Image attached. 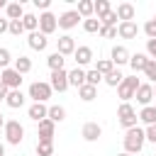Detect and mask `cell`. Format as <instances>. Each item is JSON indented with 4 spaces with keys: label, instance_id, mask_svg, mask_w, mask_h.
<instances>
[{
    "label": "cell",
    "instance_id": "obj_18",
    "mask_svg": "<svg viewBox=\"0 0 156 156\" xmlns=\"http://www.w3.org/2000/svg\"><path fill=\"white\" fill-rule=\"evenodd\" d=\"M46 115H49L46 102H32V105H29V110H27V117H29V119H34L37 124H39L41 119H46Z\"/></svg>",
    "mask_w": 156,
    "mask_h": 156
},
{
    "label": "cell",
    "instance_id": "obj_33",
    "mask_svg": "<svg viewBox=\"0 0 156 156\" xmlns=\"http://www.w3.org/2000/svg\"><path fill=\"white\" fill-rule=\"evenodd\" d=\"M112 68H115V63H112L110 58H98V63H95V71H98L102 78H105V76H107Z\"/></svg>",
    "mask_w": 156,
    "mask_h": 156
},
{
    "label": "cell",
    "instance_id": "obj_46",
    "mask_svg": "<svg viewBox=\"0 0 156 156\" xmlns=\"http://www.w3.org/2000/svg\"><path fill=\"white\" fill-rule=\"evenodd\" d=\"M7 24H10V22H7L5 17H0V34H5V32H7Z\"/></svg>",
    "mask_w": 156,
    "mask_h": 156
},
{
    "label": "cell",
    "instance_id": "obj_19",
    "mask_svg": "<svg viewBox=\"0 0 156 156\" xmlns=\"http://www.w3.org/2000/svg\"><path fill=\"white\" fill-rule=\"evenodd\" d=\"M115 15H117V20H119V22H132V20H134V15H136V10H134V5H132V2H119V5H117V10H115Z\"/></svg>",
    "mask_w": 156,
    "mask_h": 156
},
{
    "label": "cell",
    "instance_id": "obj_45",
    "mask_svg": "<svg viewBox=\"0 0 156 156\" xmlns=\"http://www.w3.org/2000/svg\"><path fill=\"white\" fill-rule=\"evenodd\" d=\"M49 5H51V0H34V7H39L41 12H49Z\"/></svg>",
    "mask_w": 156,
    "mask_h": 156
},
{
    "label": "cell",
    "instance_id": "obj_48",
    "mask_svg": "<svg viewBox=\"0 0 156 156\" xmlns=\"http://www.w3.org/2000/svg\"><path fill=\"white\" fill-rule=\"evenodd\" d=\"M0 156H5V144L0 141Z\"/></svg>",
    "mask_w": 156,
    "mask_h": 156
},
{
    "label": "cell",
    "instance_id": "obj_35",
    "mask_svg": "<svg viewBox=\"0 0 156 156\" xmlns=\"http://www.w3.org/2000/svg\"><path fill=\"white\" fill-rule=\"evenodd\" d=\"M141 73H144V78H149V83H151V85H156V61H151V58H149V63H146V68H144Z\"/></svg>",
    "mask_w": 156,
    "mask_h": 156
},
{
    "label": "cell",
    "instance_id": "obj_27",
    "mask_svg": "<svg viewBox=\"0 0 156 156\" xmlns=\"http://www.w3.org/2000/svg\"><path fill=\"white\" fill-rule=\"evenodd\" d=\"M22 27H24V32H37L39 29V17L34 15V12H24V17H22Z\"/></svg>",
    "mask_w": 156,
    "mask_h": 156
},
{
    "label": "cell",
    "instance_id": "obj_21",
    "mask_svg": "<svg viewBox=\"0 0 156 156\" xmlns=\"http://www.w3.org/2000/svg\"><path fill=\"white\" fill-rule=\"evenodd\" d=\"M22 17H24L22 2H7V7H5V20L12 22V20H22Z\"/></svg>",
    "mask_w": 156,
    "mask_h": 156
},
{
    "label": "cell",
    "instance_id": "obj_7",
    "mask_svg": "<svg viewBox=\"0 0 156 156\" xmlns=\"http://www.w3.org/2000/svg\"><path fill=\"white\" fill-rule=\"evenodd\" d=\"M58 17L54 15V12H41L39 15V32L44 34V37H49V34H54L56 29H58V22H56Z\"/></svg>",
    "mask_w": 156,
    "mask_h": 156
},
{
    "label": "cell",
    "instance_id": "obj_53",
    "mask_svg": "<svg viewBox=\"0 0 156 156\" xmlns=\"http://www.w3.org/2000/svg\"><path fill=\"white\" fill-rule=\"evenodd\" d=\"M154 156H156V144H154Z\"/></svg>",
    "mask_w": 156,
    "mask_h": 156
},
{
    "label": "cell",
    "instance_id": "obj_17",
    "mask_svg": "<svg viewBox=\"0 0 156 156\" xmlns=\"http://www.w3.org/2000/svg\"><path fill=\"white\" fill-rule=\"evenodd\" d=\"M73 58H76V66L78 68H83V66H88L90 61H93V49L90 46H76V51H73Z\"/></svg>",
    "mask_w": 156,
    "mask_h": 156
},
{
    "label": "cell",
    "instance_id": "obj_13",
    "mask_svg": "<svg viewBox=\"0 0 156 156\" xmlns=\"http://www.w3.org/2000/svg\"><path fill=\"white\" fill-rule=\"evenodd\" d=\"M134 98H136V102H139L141 107L151 105V100H154V85H151V83H139V88H136Z\"/></svg>",
    "mask_w": 156,
    "mask_h": 156
},
{
    "label": "cell",
    "instance_id": "obj_38",
    "mask_svg": "<svg viewBox=\"0 0 156 156\" xmlns=\"http://www.w3.org/2000/svg\"><path fill=\"white\" fill-rule=\"evenodd\" d=\"M37 156H54V144H49V141H37Z\"/></svg>",
    "mask_w": 156,
    "mask_h": 156
},
{
    "label": "cell",
    "instance_id": "obj_40",
    "mask_svg": "<svg viewBox=\"0 0 156 156\" xmlns=\"http://www.w3.org/2000/svg\"><path fill=\"white\" fill-rule=\"evenodd\" d=\"M141 29H144V34H146L149 39H156V20H154V17H151V20H146Z\"/></svg>",
    "mask_w": 156,
    "mask_h": 156
},
{
    "label": "cell",
    "instance_id": "obj_42",
    "mask_svg": "<svg viewBox=\"0 0 156 156\" xmlns=\"http://www.w3.org/2000/svg\"><path fill=\"white\" fill-rule=\"evenodd\" d=\"M102 39H115L117 37V27H100V32H98Z\"/></svg>",
    "mask_w": 156,
    "mask_h": 156
},
{
    "label": "cell",
    "instance_id": "obj_31",
    "mask_svg": "<svg viewBox=\"0 0 156 156\" xmlns=\"http://www.w3.org/2000/svg\"><path fill=\"white\" fill-rule=\"evenodd\" d=\"M76 12H78L83 20H90V17H93V0H78Z\"/></svg>",
    "mask_w": 156,
    "mask_h": 156
},
{
    "label": "cell",
    "instance_id": "obj_37",
    "mask_svg": "<svg viewBox=\"0 0 156 156\" xmlns=\"http://www.w3.org/2000/svg\"><path fill=\"white\" fill-rule=\"evenodd\" d=\"M85 83L93 85V88H98V83H102V76H100L95 68H90V71H85Z\"/></svg>",
    "mask_w": 156,
    "mask_h": 156
},
{
    "label": "cell",
    "instance_id": "obj_44",
    "mask_svg": "<svg viewBox=\"0 0 156 156\" xmlns=\"http://www.w3.org/2000/svg\"><path fill=\"white\" fill-rule=\"evenodd\" d=\"M144 136H146V141L156 144V124H149V127L144 129Z\"/></svg>",
    "mask_w": 156,
    "mask_h": 156
},
{
    "label": "cell",
    "instance_id": "obj_11",
    "mask_svg": "<svg viewBox=\"0 0 156 156\" xmlns=\"http://www.w3.org/2000/svg\"><path fill=\"white\" fill-rule=\"evenodd\" d=\"M56 51L66 58V56H73V51H76V39L71 37V34H61L58 39H56Z\"/></svg>",
    "mask_w": 156,
    "mask_h": 156
},
{
    "label": "cell",
    "instance_id": "obj_41",
    "mask_svg": "<svg viewBox=\"0 0 156 156\" xmlns=\"http://www.w3.org/2000/svg\"><path fill=\"white\" fill-rule=\"evenodd\" d=\"M100 27H117V15H115V10L107 12L105 17H100Z\"/></svg>",
    "mask_w": 156,
    "mask_h": 156
},
{
    "label": "cell",
    "instance_id": "obj_29",
    "mask_svg": "<svg viewBox=\"0 0 156 156\" xmlns=\"http://www.w3.org/2000/svg\"><path fill=\"white\" fill-rule=\"evenodd\" d=\"M78 98H80L83 102H93V100L98 98V88H93V85H88V83H85V85H80V88H78Z\"/></svg>",
    "mask_w": 156,
    "mask_h": 156
},
{
    "label": "cell",
    "instance_id": "obj_34",
    "mask_svg": "<svg viewBox=\"0 0 156 156\" xmlns=\"http://www.w3.org/2000/svg\"><path fill=\"white\" fill-rule=\"evenodd\" d=\"M15 58H12V54H10V49H5V46H0V71H5V68H10V63H12Z\"/></svg>",
    "mask_w": 156,
    "mask_h": 156
},
{
    "label": "cell",
    "instance_id": "obj_30",
    "mask_svg": "<svg viewBox=\"0 0 156 156\" xmlns=\"http://www.w3.org/2000/svg\"><path fill=\"white\" fill-rule=\"evenodd\" d=\"M46 119H51L54 124L63 122V119H66V107H61V105H51V107H49V115H46Z\"/></svg>",
    "mask_w": 156,
    "mask_h": 156
},
{
    "label": "cell",
    "instance_id": "obj_1",
    "mask_svg": "<svg viewBox=\"0 0 156 156\" xmlns=\"http://www.w3.org/2000/svg\"><path fill=\"white\" fill-rule=\"evenodd\" d=\"M122 144H124V151L127 154H139L141 149H144V144H146V136H144V129L136 124V127H132V129H127L124 132V136H122Z\"/></svg>",
    "mask_w": 156,
    "mask_h": 156
},
{
    "label": "cell",
    "instance_id": "obj_26",
    "mask_svg": "<svg viewBox=\"0 0 156 156\" xmlns=\"http://www.w3.org/2000/svg\"><path fill=\"white\" fill-rule=\"evenodd\" d=\"M107 12H112V5H110V0H95L93 2V17H105Z\"/></svg>",
    "mask_w": 156,
    "mask_h": 156
},
{
    "label": "cell",
    "instance_id": "obj_22",
    "mask_svg": "<svg viewBox=\"0 0 156 156\" xmlns=\"http://www.w3.org/2000/svg\"><path fill=\"white\" fill-rule=\"evenodd\" d=\"M80 88V85H85V68H73V71H68V88Z\"/></svg>",
    "mask_w": 156,
    "mask_h": 156
},
{
    "label": "cell",
    "instance_id": "obj_3",
    "mask_svg": "<svg viewBox=\"0 0 156 156\" xmlns=\"http://www.w3.org/2000/svg\"><path fill=\"white\" fill-rule=\"evenodd\" d=\"M117 119H119V124L124 127V132H127V129H132V127H136L139 117H136L134 105H132V102H122V105L117 107Z\"/></svg>",
    "mask_w": 156,
    "mask_h": 156
},
{
    "label": "cell",
    "instance_id": "obj_49",
    "mask_svg": "<svg viewBox=\"0 0 156 156\" xmlns=\"http://www.w3.org/2000/svg\"><path fill=\"white\" fill-rule=\"evenodd\" d=\"M5 127V117H2V112H0V129Z\"/></svg>",
    "mask_w": 156,
    "mask_h": 156
},
{
    "label": "cell",
    "instance_id": "obj_24",
    "mask_svg": "<svg viewBox=\"0 0 156 156\" xmlns=\"http://www.w3.org/2000/svg\"><path fill=\"white\" fill-rule=\"evenodd\" d=\"M136 117L149 127V124H156V105H146V107H141L139 112H136Z\"/></svg>",
    "mask_w": 156,
    "mask_h": 156
},
{
    "label": "cell",
    "instance_id": "obj_6",
    "mask_svg": "<svg viewBox=\"0 0 156 156\" xmlns=\"http://www.w3.org/2000/svg\"><path fill=\"white\" fill-rule=\"evenodd\" d=\"M22 76L10 66V68H5V71H0V83L7 88V90H20V85H22Z\"/></svg>",
    "mask_w": 156,
    "mask_h": 156
},
{
    "label": "cell",
    "instance_id": "obj_50",
    "mask_svg": "<svg viewBox=\"0 0 156 156\" xmlns=\"http://www.w3.org/2000/svg\"><path fill=\"white\" fill-rule=\"evenodd\" d=\"M5 7H7V2H5V0H0V10H5Z\"/></svg>",
    "mask_w": 156,
    "mask_h": 156
},
{
    "label": "cell",
    "instance_id": "obj_39",
    "mask_svg": "<svg viewBox=\"0 0 156 156\" xmlns=\"http://www.w3.org/2000/svg\"><path fill=\"white\" fill-rule=\"evenodd\" d=\"M7 32H10L12 37H20V34H24V27H22V20H12V22L7 24Z\"/></svg>",
    "mask_w": 156,
    "mask_h": 156
},
{
    "label": "cell",
    "instance_id": "obj_16",
    "mask_svg": "<svg viewBox=\"0 0 156 156\" xmlns=\"http://www.w3.org/2000/svg\"><path fill=\"white\" fill-rule=\"evenodd\" d=\"M27 44H29V49H34V51H46V46H49V37H44V34L37 29V32H32V34L27 37Z\"/></svg>",
    "mask_w": 156,
    "mask_h": 156
},
{
    "label": "cell",
    "instance_id": "obj_8",
    "mask_svg": "<svg viewBox=\"0 0 156 156\" xmlns=\"http://www.w3.org/2000/svg\"><path fill=\"white\" fill-rule=\"evenodd\" d=\"M49 85H51V90H56V93H66V90H68V71H66V68H63V71H51Z\"/></svg>",
    "mask_w": 156,
    "mask_h": 156
},
{
    "label": "cell",
    "instance_id": "obj_14",
    "mask_svg": "<svg viewBox=\"0 0 156 156\" xmlns=\"http://www.w3.org/2000/svg\"><path fill=\"white\" fill-rule=\"evenodd\" d=\"M136 34H139V27L134 20L132 22H117V37L119 39H136Z\"/></svg>",
    "mask_w": 156,
    "mask_h": 156
},
{
    "label": "cell",
    "instance_id": "obj_47",
    "mask_svg": "<svg viewBox=\"0 0 156 156\" xmlns=\"http://www.w3.org/2000/svg\"><path fill=\"white\" fill-rule=\"evenodd\" d=\"M7 93H10V90H7V88L0 83V100H5V98H7Z\"/></svg>",
    "mask_w": 156,
    "mask_h": 156
},
{
    "label": "cell",
    "instance_id": "obj_43",
    "mask_svg": "<svg viewBox=\"0 0 156 156\" xmlns=\"http://www.w3.org/2000/svg\"><path fill=\"white\" fill-rule=\"evenodd\" d=\"M146 56L156 61V39H146Z\"/></svg>",
    "mask_w": 156,
    "mask_h": 156
},
{
    "label": "cell",
    "instance_id": "obj_5",
    "mask_svg": "<svg viewBox=\"0 0 156 156\" xmlns=\"http://www.w3.org/2000/svg\"><path fill=\"white\" fill-rule=\"evenodd\" d=\"M51 95H54V90H51V85L46 80H34L29 85V90H27V98H32L34 102H46Z\"/></svg>",
    "mask_w": 156,
    "mask_h": 156
},
{
    "label": "cell",
    "instance_id": "obj_12",
    "mask_svg": "<svg viewBox=\"0 0 156 156\" xmlns=\"http://www.w3.org/2000/svg\"><path fill=\"white\" fill-rule=\"evenodd\" d=\"M129 49L127 46H122V44H115L112 46V51H110V61L115 63V68H119V66H124V63H129Z\"/></svg>",
    "mask_w": 156,
    "mask_h": 156
},
{
    "label": "cell",
    "instance_id": "obj_23",
    "mask_svg": "<svg viewBox=\"0 0 156 156\" xmlns=\"http://www.w3.org/2000/svg\"><path fill=\"white\" fill-rule=\"evenodd\" d=\"M24 100H27V98H24V93H22V90H10V93H7V98H5V105H7V107H12V110H17V107H22V105H24Z\"/></svg>",
    "mask_w": 156,
    "mask_h": 156
},
{
    "label": "cell",
    "instance_id": "obj_2",
    "mask_svg": "<svg viewBox=\"0 0 156 156\" xmlns=\"http://www.w3.org/2000/svg\"><path fill=\"white\" fill-rule=\"evenodd\" d=\"M139 83H141V80H139L136 76H124V78H122V83L117 85V98H119L122 102L134 100V93H136Z\"/></svg>",
    "mask_w": 156,
    "mask_h": 156
},
{
    "label": "cell",
    "instance_id": "obj_25",
    "mask_svg": "<svg viewBox=\"0 0 156 156\" xmlns=\"http://www.w3.org/2000/svg\"><path fill=\"white\" fill-rule=\"evenodd\" d=\"M12 68H15L20 76H24V73L32 71V58H29V56H17V58L12 61Z\"/></svg>",
    "mask_w": 156,
    "mask_h": 156
},
{
    "label": "cell",
    "instance_id": "obj_52",
    "mask_svg": "<svg viewBox=\"0 0 156 156\" xmlns=\"http://www.w3.org/2000/svg\"><path fill=\"white\" fill-rule=\"evenodd\" d=\"M154 100H156V85H154Z\"/></svg>",
    "mask_w": 156,
    "mask_h": 156
},
{
    "label": "cell",
    "instance_id": "obj_36",
    "mask_svg": "<svg viewBox=\"0 0 156 156\" xmlns=\"http://www.w3.org/2000/svg\"><path fill=\"white\" fill-rule=\"evenodd\" d=\"M83 29H85L88 34H95V32H100V20H98V17L83 20Z\"/></svg>",
    "mask_w": 156,
    "mask_h": 156
},
{
    "label": "cell",
    "instance_id": "obj_28",
    "mask_svg": "<svg viewBox=\"0 0 156 156\" xmlns=\"http://www.w3.org/2000/svg\"><path fill=\"white\" fill-rule=\"evenodd\" d=\"M63 63H66V58H63L58 51H54V54L46 56V66H49L51 71H63Z\"/></svg>",
    "mask_w": 156,
    "mask_h": 156
},
{
    "label": "cell",
    "instance_id": "obj_51",
    "mask_svg": "<svg viewBox=\"0 0 156 156\" xmlns=\"http://www.w3.org/2000/svg\"><path fill=\"white\" fill-rule=\"evenodd\" d=\"M117 156H132V154H127V151H119V154H117Z\"/></svg>",
    "mask_w": 156,
    "mask_h": 156
},
{
    "label": "cell",
    "instance_id": "obj_54",
    "mask_svg": "<svg viewBox=\"0 0 156 156\" xmlns=\"http://www.w3.org/2000/svg\"><path fill=\"white\" fill-rule=\"evenodd\" d=\"M154 20H156V17H154Z\"/></svg>",
    "mask_w": 156,
    "mask_h": 156
},
{
    "label": "cell",
    "instance_id": "obj_10",
    "mask_svg": "<svg viewBox=\"0 0 156 156\" xmlns=\"http://www.w3.org/2000/svg\"><path fill=\"white\" fill-rule=\"evenodd\" d=\"M56 22H58V27H61V29H66V32H68V29L78 27V22H83V17H80L76 10H66V12H61V15H58V20H56Z\"/></svg>",
    "mask_w": 156,
    "mask_h": 156
},
{
    "label": "cell",
    "instance_id": "obj_9",
    "mask_svg": "<svg viewBox=\"0 0 156 156\" xmlns=\"http://www.w3.org/2000/svg\"><path fill=\"white\" fill-rule=\"evenodd\" d=\"M54 132H56V124L51 119H41L37 124V141H49L54 144Z\"/></svg>",
    "mask_w": 156,
    "mask_h": 156
},
{
    "label": "cell",
    "instance_id": "obj_4",
    "mask_svg": "<svg viewBox=\"0 0 156 156\" xmlns=\"http://www.w3.org/2000/svg\"><path fill=\"white\" fill-rule=\"evenodd\" d=\"M2 132H5V141L12 144V146H20L22 139H24V127L17 119H7L5 127H2Z\"/></svg>",
    "mask_w": 156,
    "mask_h": 156
},
{
    "label": "cell",
    "instance_id": "obj_32",
    "mask_svg": "<svg viewBox=\"0 0 156 156\" xmlns=\"http://www.w3.org/2000/svg\"><path fill=\"white\" fill-rule=\"evenodd\" d=\"M122 78H124V76H122V71H119V68H112V71H110V73H107L102 80H105L110 88H117V85L122 83Z\"/></svg>",
    "mask_w": 156,
    "mask_h": 156
},
{
    "label": "cell",
    "instance_id": "obj_15",
    "mask_svg": "<svg viewBox=\"0 0 156 156\" xmlns=\"http://www.w3.org/2000/svg\"><path fill=\"white\" fill-rule=\"evenodd\" d=\"M80 136H83L85 141H98V139L102 136V127H100L98 122H85L83 129H80Z\"/></svg>",
    "mask_w": 156,
    "mask_h": 156
},
{
    "label": "cell",
    "instance_id": "obj_20",
    "mask_svg": "<svg viewBox=\"0 0 156 156\" xmlns=\"http://www.w3.org/2000/svg\"><path fill=\"white\" fill-rule=\"evenodd\" d=\"M146 63H149V56H146V54H141V51H136V54H132V56H129V66H132L134 76H136V73H141V71L146 68Z\"/></svg>",
    "mask_w": 156,
    "mask_h": 156
}]
</instances>
